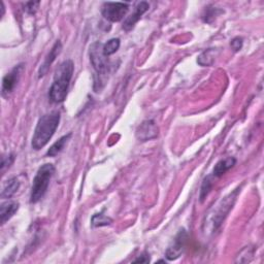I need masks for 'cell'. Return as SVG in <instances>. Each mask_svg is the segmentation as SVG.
I'll list each match as a JSON object with an SVG mask.
<instances>
[{"mask_svg": "<svg viewBox=\"0 0 264 264\" xmlns=\"http://www.w3.org/2000/svg\"><path fill=\"white\" fill-rule=\"evenodd\" d=\"M104 45L99 42H96L91 45L89 50L90 55V61L92 63V66L96 72V77L98 78L97 81H95V87L96 85H99L98 90L102 89V85L104 86V78H106L107 73L109 72L110 64L108 62V58L104 54Z\"/></svg>", "mask_w": 264, "mask_h": 264, "instance_id": "obj_5", "label": "cell"}, {"mask_svg": "<svg viewBox=\"0 0 264 264\" xmlns=\"http://www.w3.org/2000/svg\"><path fill=\"white\" fill-rule=\"evenodd\" d=\"M187 238H188V235H187L186 230L185 229L180 230L179 233L177 234V236L174 237L172 244L166 250L165 257L167 260L173 261V260H177L178 258L181 257V255L183 254L184 250H185V247H186Z\"/></svg>", "mask_w": 264, "mask_h": 264, "instance_id": "obj_7", "label": "cell"}, {"mask_svg": "<svg viewBox=\"0 0 264 264\" xmlns=\"http://www.w3.org/2000/svg\"><path fill=\"white\" fill-rule=\"evenodd\" d=\"M60 119V112L57 110L48 112L40 118L32 137L31 146L33 150L40 151L51 141L59 126Z\"/></svg>", "mask_w": 264, "mask_h": 264, "instance_id": "obj_2", "label": "cell"}, {"mask_svg": "<svg viewBox=\"0 0 264 264\" xmlns=\"http://www.w3.org/2000/svg\"><path fill=\"white\" fill-rule=\"evenodd\" d=\"M20 188V182L17 178H11L7 180L3 186V189L1 192L2 198H10L14 196Z\"/></svg>", "mask_w": 264, "mask_h": 264, "instance_id": "obj_15", "label": "cell"}, {"mask_svg": "<svg viewBox=\"0 0 264 264\" xmlns=\"http://www.w3.org/2000/svg\"><path fill=\"white\" fill-rule=\"evenodd\" d=\"M71 135H72V133H68L66 135H63L62 137H60L59 140L55 144H53V146L49 149L47 155L49 157H55L58 154H60L62 151H63V149L66 146V144L68 143V141L70 140Z\"/></svg>", "mask_w": 264, "mask_h": 264, "instance_id": "obj_14", "label": "cell"}, {"mask_svg": "<svg viewBox=\"0 0 264 264\" xmlns=\"http://www.w3.org/2000/svg\"><path fill=\"white\" fill-rule=\"evenodd\" d=\"M236 164V159L234 157H227L220 160L212 169L211 175L213 178H221L224 173L234 167Z\"/></svg>", "mask_w": 264, "mask_h": 264, "instance_id": "obj_12", "label": "cell"}, {"mask_svg": "<svg viewBox=\"0 0 264 264\" xmlns=\"http://www.w3.org/2000/svg\"><path fill=\"white\" fill-rule=\"evenodd\" d=\"M133 262L134 263H140V262L141 263H148V262H150V257H149V255L147 253H144L140 257L136 258Z\"/></svg>", "mask_w": 264, "mask_h": 264, "instance_id": "obj_23", "label": "cell"}, {"mask_svg": "<svg viewBox=\"0 0 264 264\" xmlns=\"http://www.w3.org/2000/svg\"><path fill=\"white\" fill-rule=\"evenodd\" d=\"M216 53H217V50L215 49H209L207 51H205L204 53H201L198 58H197V63L200 66H211L213 62H215L216 59Z\"/></svg>", "mask_w": 264, "mask_h": 264, "instance_id": "obj_16", "label": "cell"}, {"mask_svg": "<svg viewBox=\"0 0 264 264\" xmlns=\"http://www.w3.org/2000/svg\"><path fill=\"white\" fill-rule=\"evenodd\" d=\"M120 40L119 39H111L109 40L107 43H106L104 45V54L108 57V56H111L114 55L115 53L118 52V50L120 48Z\"/></svg>", "mask_w": 264, "mask_h": 264, "instance_id": "obj_17", "label": "cell"}, {"mask_svg": "<svg viewBox=\"0 0 264 264\" xmlns=\"http://www.w3.org/2000/svg\"><path fill=\"white\" fill-rule=\"evenodd\" d=\"M230 46L232 48V50L234 52H238L241 51L242 48H243V39L242 37H235V39H233L230 43Z\"/></svg>", "mask_w": 264, "mask_h": 264, "instance_id": "obj_22", "label": "cell"}, {"mask_svg": "<svg viewBox=\"0 0 264 264\" xmlns=\"http://www.w3.org/2000/svg\"><path fill=\"white\" fill-rule=\"evenodd\" d=\"M23 71H24V65L19 64L12 68L7 74L4 75V78L2 80V96L8 97V95L15 90Z\"/></svg>", "mask_w": 264, "mask_h": 264, "instance_id": "obj_8", "label": "cell"}, {"mask_svg": "<svg viewBox=\"0 0 264 264\" xmlns=\"http://www.w3.org/2000/svg\"><path fill=\"white\" fill-rule=\"evenodd\" d=\"M15 161V155L14 154H8L6 156H2V161H1V171L3 172L5 168L9 167L12 163Z\"/></svg>", "mask_w": 264, "mask_h": 264, "instance_id": "obj_21", "label": "cell"}, {"mask_svg": "<svg viewBox=\"0 0 264 264\" xmlns=\"http://www.w3.org/2000/svg\"><path fill=\"white\" fill-rule=\"evenodd\" d=\"M20 205L19 203H15V201H7L0 207V220H1V224H5L8 220H10L14 217L15 213L19 211Z\"/></svg>", "mask_w": 264, "mask_h": 264, "instance_id": "obj_13", "label": "cell"}, {"mask_svg": "<svg viewBox=\"0 0 264 264\" xmlns=\"http://www.w3.org/2000/svg\"><path fill=\"white\" fill-rule=\"evenodd\" d=\"M129 10L128 3L124 2H106L102 7V14L105 19L111 23L120 22L127 15Z\"/></svg>", "mask_w": 264, "mask_h": 264, "instance_id": "obj_6", "label": "cell"}, {"mask_svg": "<svg viewBox=\"0 0 264 264\" xmlns=\"http://www.w3.org/2000/svg\"><path fill=\"white\" fill-rule=\"evenodd\" d=\"M212 175H208V177L204 180L203 185H201V190H200V203H204L206 200L207 196L210 194L211 190V187H212Z\"/></svg>", "mask_w": 264, "mask_h": 264, "instance_id": "obj_19", "label": "cell"}, {"mask_svg": "<svg viewBox=\"0 0 264 264\" xmlns=\"http://www.w3.org/2000/svg\"><path fill=\"white\" fill-rule=\"evenodd\" d=\"M54 173H55V166L52 164V163H46V164L42 165L39 168L33 179L31 187L30 204H37L45 197L48 191L50 182H51Z\"/></svg>", "mask_w": 264, "mask_h": 264, "instance_id": "obj_4", "label": "cell"}, {"mask_svg": "<svg viewBox=\"0 0 264 264\" xmlns=\"http://www.w3.org/2000/svg\"><path fill=\"white\" fill-rule=\"evenodd\" d=\"M111 223H112V220L109 217L104 215L103 212L95 213L91 219V225L93 226V227H103V226H107V225H110Z\"/></svg>", "mask_w": 264, "mask_h": 264, "instance_id": "obj_18", "label": "cell"}, {"mask_svg": "<svg viewBox=\"0 0 264 264\" xmlns=\"http://www.w3.org/2000/svg\"><path fill=\"white\" fill-rule=\"evenodd\" d=\"M159 129L153 120L144 121L135 131V136L140 142H148L158 136Z\"/></svg>", "mask_w": 264, "mask_h": 264, "instance_id": "obj_9", "label": "cell"}, {"mask_svg": "<svg viewBox=\"0 0 264 264\" xmlns=\"http://www.w3.org/2000/svg\"><path fill=\"white\" fill-rule=\"evenodd\" d=\"M149 8H150V4L146 1H142V2L138 3L134 8L133 14H131L129 17H127L123 22L122 28L125 31L132 30L136 25V23L142 19V17L149 10Z\"/></svg>", "mask_w": 264, "mask_h": 264, "instance_id": "obj_10", "label": "cell"}, {"mask_svg": "<svg viewBox=\"0 0 264 264\" xmlns=\"http://www.w3.org/2000/svg\"><path fill=\"white\" fill-rule=\"evenodd\" d=\"M41 2L40 1H30V2H26L24 5V10L28 12L29 15H34L35 12L37 11L40 7Z\"/></svg>", "mask_w": 264, "mask_h": 264, "instance_id": "obj_20", "label": "cell"}, {"mask_svg": "<svg viewBox=\"0 0 264 264\" xmlns=\"http://www.w3.org/2000/svg\"><path fill=\"white\" fill-rule=\"evenodd\" d=\"M62 51V44L60 41H57L55 43V45L53 46L52 50L51 51H50V53L47 55V57L45 58V61H44V63L41 65L40 67V70H39V78H43L45 77V75L48 73L50 67L52 66L53 64V62L56 60V58L60 55Z\"/></svg>", "mask_w": 264, "mask_h": 264, "instance_id": "obj_11", "label": "cell"}, {"mask_svg": "<svg viewBox=\"0 0 264 264\" xmlns=\"http://www.w3.org/2000/svg\"><path fill=\"white\" fill-rule=\"evenodd\" d=\"M240 192L241 188H237L233 192L222 198L216 206H213L206 217V222L204 224L205 231L208 230V232L213 233L220 228L225 218L228 216L229 211L232 210Z\"/></svg>", "mask_w": 264, "mask_h": 264, "instance_id": "obj_3", "label": "cell"}, {"mask_svg": "<svg viewBox=\"0 0 264 264\" xmlns=\"http://www.w3.org/2000/svg\"><path fill=\"white\" fill-rule=\"evenodd\" d=\"M73 71L74 64L70 59L63 61L58 66L55 71L53 84L49 92V98L52 103L61 104L66 99Z\"/></svg>", "mask_w": 264, "mask_h": 264, "instance_id": "obj_1", "label": "cell"}]
</instances>
